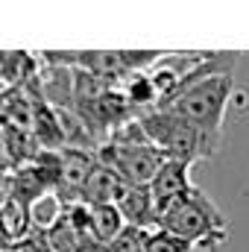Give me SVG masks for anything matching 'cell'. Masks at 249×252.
<instances>
[{
    "label": "cell",
    "mask_w": 249,
    "mask_h": 252,
    "mask_svg": "<svg viewBox=\"0 0 249 252\" xmlns=\"http://www.w3.org/2000/svg\"><path fill=\"white\" fill-rule=\"evenodd\" d=\"M235 64L238 53H205V59L164 100H158L156 109L170 112L214 138H223L226 112L235 94Z\"/></svg>",
    "instance_id": "obj_1"
},
{
    "label": "cell",
    "mask_w": 249,
    "mask_h": 252,
    "mask_svg": "<svg viewBox=\"0 0 249 252\" xmlns=\"http://www.w3.org/2000/svg\"><path fill=\"white\" fill-rule=\"evenodd\" d=\"M156 226L187 241L193 250H220L229 241V223H226L223 211L196 185L187 193H182L170 208H164L158 214Z\"/></svg>",
    "instance_id": "obj_2"
},
{
    "label": "cell",
    "mask_w": 249,
    "mask_h": 252,
    "mask_svg": "<svg viewBox=\"0 0 249 252\" xmlns=\"http://www.w3.org/2000/svg\"><path fill=\"white\" fill-rule=\"evenodd\" d=\"M135 118L144 129L147 141L170 161H185V164L193 167L196 161L214 158L217 150H220V138L196 129L193 124H187V121L170 115V112L150 109V112H141Z\"/></svg>",
    "instance_id": "obj_3"
},
{
    "label": "cell",
    "mask_w": 249,
    "mask_h": 252,
    "mask_svg": "<svg viewBox=\"0 0 249 252\" xmlns=\"http://www.w3.org/2000/svg\"><path fill=\"white\" fill-rule=\"evenodd\" d=\"M94 156L124 185H150V179L156 176V170L164 164V156L153 144H118V141H106Z\"/></svg>",
    "instance_id": "obj_4"
},
{
    "label": "cell",
    "mask_w": 249,
    "mask_h": 252,
    "mask_svg": "<svg viewBox=\"0 0 249 252\" xmlns=\"http://www.w3.org/2000/svg\"><path fill=\"white\" fill-rule=\"evenodd\" d=\"M193 188V182H190V164L185 161H170V158H164V164L156 170V176L150 179V199H153V208H156V220H158V214L164 211V208H170L182 193Z\"/></svg>",
    "instance_id": "obj_5"
},
{
    "label": "cell",
    "mask_w": 249,
    "mask_h": 252,
    "mask_svg": "<svg viewBox=\"0 0 249 252\" xmlns=\"http://www.w3.org/2000/svg\"><path fill=\"white\" fill-rule=\"evenodd\" d=\"M118 214L124 217L126 226H135V229H156V208H153V199H150V190L147 185H124L115 193V202Z\"/></svg>",
    "instance_id": "obj_6"
},
{
    "label": "cell",
    "mask_w": 249,
    "mask_h": 252,
    "mask_svg": "<svg viewBox=\"0 0 249 252\" xmlns=\"http://www.w3.org/2000/svg\"><path fill=\"white\" fill-rule=\"evenodd\" d=\"M121 188V179L103 167L100 161L94 164V170L88 173L85 179V188H82V202L85 205H103V202H115V193Z\"/></svg>",
    "instance_id": "obj_7"
},
{
    "label": "cell",
    "mask_w": 249,
    "mask_h": 252,
    "mask_svg": "<svg viewBox=\"0 0 249 252\" xmlns=\"http://www.w3.org/2000/svg\"><path fill=\"white\" fill-rule=\"evenodd\" d=\"M88 208V229L94 235V241L100 247H106L121 229H124V217L118 214V208L112 202H103V205H85Z\"/></svg>",
    "instance_id": "obj_8"
},
{
    "label": "cell",
    "mask_w": 249,
    "mask_h": 252,
    "mask_svg": "<svg viewBox=\"0 0 249 252\" xmlns=\"http://www.w3.org/2000/svg\"><path fill=\"white\" fill-rule=\"evenodd\" d=\"M144 250L147 252H193V247L182 241V238H176V235H170V232H164V229H150L147 232V238H144Z\"/></svg>",
    "instance_id": "obj_9"
},
{
    "label": "cell",
    "mask_w": 249,
    "mask_h": 252,
    "mask_svg": "<svg viewBox=\"0 0 249 252\" xmlns=\"http://www.w3.org/2000/svg\"><path fill=\"white\" fill-rule=\"evenodd\" d=\"M144 238H147V229L124 226V229L103 247V252H147L144 250Z\"/></svg>",
    "instance_id": "obj_10"
},
{
    "label": "cell",
    "mask_w": 249,
    "mask_h": 252,
    "mask_svg": "<svg viewBox=\"0 0 249 252\" xmlns=\"http://www.w3.org/2000/svg\"><path fill=\"white\" fill-rule=\"evenodd\" d=\"M3 252H50V247H47V241H44V229L35 223V226L30 229V235H27V238H21L18 244L6 247Z\"/></svg>",
    "instance_id": "obj_11"
},
{
    "label": "cell",
    "mask_w": 249,
    "mask_h": 252,
    "mask_svg": "<svg viewBox=\"0 0 249 252\" xmlns=\"http://www.w3.org/2000/svg\"><path fill=\"white\" fill-rule=\"evenodd\" d=\"M9 202V173H0V208Z\"/></svg>",
    "instance_id": "obj_12"
}]
</instances>
